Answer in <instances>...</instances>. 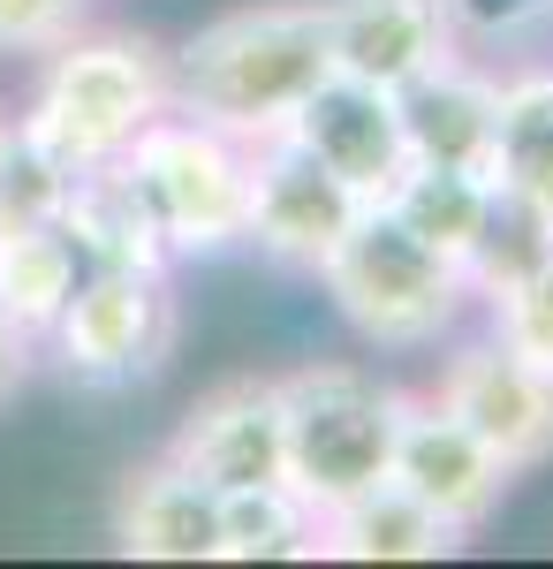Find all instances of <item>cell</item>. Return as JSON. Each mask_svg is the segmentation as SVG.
<instances>
[{"mask_svg": "<svg viewBox=\"0 0 553 569\" xmlns=\"http://www.w3.org/2000/svg\"><path fill=\"white\" fill-rule=\"evenodd\" d=\"M174 69V107L205 114L228 137H281L289 114L334 77L326 53V0H258V8H228L205 31L168 53Z\"/></svg>", "mask_w": 553, "mask_h": 569, "instance_id": "obj_1", "label": "cell"}, {"mask_svg": "<svg viewBox=\"0 0 553 569\" xmlns=\"http://www.w3.org/2000/svg\"><path fill=\"white\" fill-rule=\"evenodd\" d=\"M39 61L46 69L16 114V137L53 152L69 176H84L99 160H122L137 130H152L174 107L168 46L137 39V31H77Z\"/></svg>", "mask_w": 553, "mask_h": 569, "instance_id": "obj_2", "label": "cell"}, {"mask_svg": "<svg viewBox=\"0 0 553 569\" xmlns=\"http://www.w3.org/2000/svg\"><path fill=\"white\" fill-rule=\"evenodd\" d=\"M319 289L380 350H432L477 311L463 259L432 251L425 236H410L386 206H364V220L341 236V251L319 266Z\"/></svg>", "mask_w": 553, "mask_h": 569, "instance_id": "obj_3", "label": "cell"}, {"mask_svg": "<svg viewBox=\"0 0 553 569\" xmlns=\"http://www.w3.org/2000/svg\"><path fill=\"white\" fill-rule=\"evenodd\" d=\"M281 418H289V486L326 517L334 501L386 479L402 433V388H386L364 365L319 357L281 372Z\"/></svg>", "mask_w": 553, "mask_h": 569, "instance_id": "obj_4", "label": "cell"}, {"mask_svg": "<svg viewBox=\"0 0 553 569\" xmlns=\"http://www.w3.org/2000/svg\"><path fill=\"white\" fill-rule=\"evenodd\" d=\"M122 168L137 176L174 259H220L251 236V144L205 114L168 107L152 130H137Z\"/></svg>", "mask_w": 553, "mask_h": 569, "instance_id": "obj_5", "label": "cell"}, {"mask_svg": "<svg viewBox=\"0 0 553 569\" xmlns=\"http://www.w3.org/2000/svg\"><path fill=\"white\" fill-rule=\"evenodd\" d=\"M174 350V289L168 266H99L46 327V357L77 380H137L160 372Z\"/></svg>", "mask_w": 553, "mask_h": 569, "instance_id": "obj_6", "label": "cell"}, {"mask_svg": "<svg viewBox=\"0 0 553 569\" xmlns=\"http://www.w3.org/2000/svg\"><path fill=\"white\" fill-rule=\"evenodd\" d=\"M425 395L440 410H455L509 471H539L553 456V372L531 365L515 342H501L493 327L455 335Z\"/></svg>", "mask_w": 553, "mask_h": 569, "instance_id": "obj_7", "label": "cell"}, {"mask_svg": "<svg viewBox=\"0 0 553 569\" xmlns=\"http://www.w3.org/2000/svg\"><path fill=\"white\" fill-rule=\"evenodd\" d=\"M364 220V198L319 168L296 137H258L251 144V236L273 266L289 273H319L341 251V236Z\"/></svg>", "mask_w": 553, "mask_h": 569, "instance_id": "obj_8", "label": "cell"}, {"mask_svg": "<svg viewBox=\"0 0 553 569\" xmlns=\"http://www.w3.org/2000/svg\"><path fill=\"white\" fill-rule=\"evenodd\" d=\"M174 463H190L213 493H235V486H265L289 479V418H281V380L273 372H235L205 388L182 426L168 440Z\"/></svg>", "mask_w": 553, "mask_h": 569, "instance_id": "obj_9", "label": "cell"}, {"mask_svg": "<svg viewBox=\"0 0 553 569\" xmlns=\"http://www.w3.org/2000/svg\"><path fill=\"white\" fill-rule=\"evenodd\" d=\"M319 168H334L364 206H386V190L410 168V137H402V99L364 77H319V91L289 114V130Z\"/></svg>", "mask_w": 553, "mask_h": 569, "instance_id": "obj_10", "label": "cell"}, {"mask_svg": "<svg viewBox=\"0 0 553 569\" xmlns=\"http://www.w3.org/2000/svg\"><path fill=\"white\" fill-rule=\"evenodd\" d=\"M386 479L402 486V493H418L432 517H448L455 531H477L501 509L515 471L470 433L455 410H440L432 395H402V433H394Z\"/></svg>", "mask_w": 553, "mask_h": 569, "instance_id": "obj_11", "label": "cell"}, {"mask_svg": "<svg viewBox=\"0 0 553 569\" xmlns=\"http://www.w3.org/2000/svg\"><path fill=\"white\" fill-rule=\"evenodd\" d=\"M326 53L341 77L402 91L448 53H463V31L448 0H326Z\"/></svg>", "mask_w": 553, "mask_h": 569, "instance_id": "obj_12", "label": "cell"}, {"mask_svg": "<svg viewBox=\"0 0 553 569\" xmlns=\"http://www.w3.org/2000/svg\"><path fill=\"white\" fill-rule=\"evenodd\" d=\"M402 99V137L410 160L425 168H463V176L493 182V137H501V69L448 53L440 69H425L418 84L394 91Z\"/></svg>", "mask_w": 553, "mask_h": 569, "instance_id": "obj_13", "label": "cell"}, {"mask_svg": "<svg viewBox=\"0 0 553 569\" xmlns=\"http://www.w3.org/2000/svg\"><path fill=\"white\" fill-rule=\"evenodd\" d=\"M114 547L137 562H220V493L174 456L137 463L114 501Z\"/></svg>", "mask_w": 553, "mask_h": 569, "instance_id": "obj_14", "label": "cell"}, {"mask_svg": "<svg viewBox=\"0 0 553 569\" xmlns=\"http://www.w3.org/2000/svg\"><path fill=\"white\" fill-rule=\"evenodd\" d=\"M463 539L470 531L432 517L418 493L380 479L319 517V562H440V555H463Z\"/></svg>", "mask_w": 553, "mask_h": 569, "instance_id": "obj_15", "label": "cell"}, {"mask_svg": "<svg viewBox=\"0 0 553 569\" xmlns=\"http://www.w3.org/2000/svg\"><path fill=\"white\" fill-rule=\"evenodd\" d=\"M61 228H69L84 273H99V266H174L168 236H160V220H152L144 190H137V176L122 160H99V168H84L69 182Z\"/></svg>", "mask_w": 553, "mask_h": 569, "instance_id": "obj_16", "label": "cell"}, {"mask_svg": "<svg viewBox=\"0 0 553 569\" xmlns=\"http://www.w3.org/2000/svg\"><path fill=\"white\" fill-rule=\"evenodd\" d=\"M493 190L553 213V61L501 69V137H493Z\"/></svg>", "mask_w": 553, "mask_h": 569, "instance_id": "obj_17", "label": "cell"}, {"mask_svg": "<svg viewBox=\"0 0 553 569\" xmlns=\"http://www.w3.org/2000/svg\"><path fill=\"white\" fill-rule=\"evenodd\" d=\"M77 281H84V259H77L61 220L0 228V311L23 319L39 342H46V327L61 319V305L77 297Z\"/></svg>", "mask_w": 553, "mask_h": 569, "instance_id": "obj_18", "label": "cell"}, {"mask_svg": "<svg viewBox=\"0 0 553 569\" xmlns=\"http://www.w3.org/2000/svg\"><path fill=\"white\" fill-rule=\"evenodd\" d=\"M220 562H319V509L289 479L220 493Z\"/></svg>", "mask_w": 553, "mask_h": 569, "instance_id": "obj_19", "label": "cell"}, {"mask_svg": "<svg viewBox=\"0 0 553 569\" xmlns=\"http://www.w3.org/2000/svg\"><path fill=\"white\" fill-rule=\"evenodd\" d=\"M386 213L402 220L410 236H425L432 251L470 259L477 236H485V213H493V182L463 176V168H425V160H410L402 182L386 190Z\"/></svg>", "mask_w": 553, "mask_h": 569, "instance_id": "obj_20", "label": "cell"}, {"mask_svg": "<svg viewBox=\"0 0 553 569\" xmlns=\"http://www.w3.org/2000/svg\"><path fill=\"white\" fill-rule=\"evenodd\" d=\"M546 251H553V213L523 206V198H509V190H493L485 236H477V251L463 259L477 311L493 305V297H509V289H515V281H523V273H531L539 259H546Z\"/></svg>", "mask_w": 553, "mask_h": 569, "instance_id": "obj_21", "label": "cell"}, {"mask_svg": "<svg viewBox=\"0 0 553 569\" xmlns=\"http://www.w3.org/2000/svg\"><path fill=\"white\" fill-rule=\"evenodd\" d=\"M69 168L53 160V152H39L31 137H16V122H8V137H0V228H31V220H61V206H69Z\"/></svg>", "mask_w": 553, "mask_h": 569, "instance_id": "obj_22", "label": "cell"}, {"mask_svg": "<svg viewBox=\"0 0 553 569\" xmlns=\"http://www.w3.org/2000/svg\"><path fill=\"white\" fill-rule=\"evenodd\" d=\"M485 327H493L501 342H515L531 365H546V372H553V251L515 281L509 297L485 305Z\"/></svg>", "mask_w": 553, "mask_h": 569, "instance_id": "obj_23", "label": "cell"}, {"mask_svg": "<svg viewBox=\"0 0 553 569\" xmlns=\"http://www.w3.org/2000/svg\"><path fill=\"white\" fill-rule=\"evenodd\" d=\"M84 8L91 0H0V53H53L84 31Z\"/></svg>", "mask_w": 553, "mask_h": 569, "instance_id": "obj_24", "label": "cell"}, {"mask_svg": "<svg viewBox=\"0 0 553 569\" xmlns=\"http://www.w3.org/2000/svg\"><path fill=\"white\" fill-rule=\"evenodd\" d=\"M448 16H455V31L463 39H523L531 23H546L553 0H448Z\"/></svg>", "mask_w": 553, "mask_h": 569, "instance_id": "obj_25", "label": "cell"}, {"mask_svg": "<svg viewBox=\"0 0 553 569\" xmlns=\"http://www.w3.org/2000/svg\"><path fill=\"white\" fill-rule=\"evenodd\" d=\"M46 357V342L23 327V319H8L0 311V402H16L23 395V380H31V365Z\"/></svg>", "mask_w": 553, "mask_h": 569, "instance_id": "obj_26", "label": "cell"}, {"mask_svg": "<svg viewBox=\"0 0 553 569\" xmlns=\"http://www.w3.org/2000/svg\"><path fill=\"white\" fill-rule=\"evenodd\" d=\"M0 137H8V114H0Z\"/></svg>", "mask_w": 553, "mask_h": 569, "instance_id": "obj_27", "label": "cell"}]
</instances>
